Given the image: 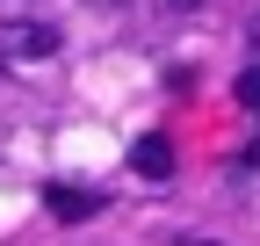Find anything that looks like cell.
Returning a JSON list of instances; mask_svg holds the SVG:
<instances>
[{"label": "cell", "mask_w": 260, "mask_h": 246, "mask_svg": "<svg viewBox=\"0 0 260 246\" xmlns=\"http://www.w3.org/2000/svg\"><path fill=\"white\" fill-rule=\"evenodd\" d=\"M0 51H8V58H51V51H58V29L8 15V22H0Z\"/></svg>", "instance_id": "1"}, {"label": "cell", "mask_w": 260, "mask_h": 246, "mask_svg": "<svg viewBox=\"0 0 260 246\" xmlns=\"http://www.w3.org/2000/svg\"><path fill=\"white\" fill-rule=\"evenodd\" d=\"M130 167H138L145 181H167V174H174V138H167V131H145L138 145H130Z\"/></svg>", "instance_id": "2"}, {"label": "cell", "mask_w": 260, "mask_h": 246, "mask_svg": "<svg viewBox=\"0 0 260 246\" xmlns=\"http://www.w3.org/2000/svg\"><path fill=\"white\" fill-rule=\"evenodd\" d=\"M94 210H102V196H94V189H65V181L51 189V218H65V225H80V218H94Z\"/></svg>", "instance_id": "3"}, {"label": "cell", "mask_w": 260, "mask_h": 246, "mask_svg": "<svg viewBox=\"0 0 260 246\" xmlns=\"http://www.w3.org/2000/svg\"><path fill=\"white\" fill-rule=\"evenodd\" d=\"M239 102H246V109H260V66H253V73H239Z\"/></svg>", "instance_id": "4"}, {"label": "cell", "mask_w": 260, "mask_h": 246, "mask_svg": "<svg viewBox=\"0 0 260 246\" xmlns=\"http://www.w3.org/2000/svg\"><path fill=\"white\" fill-rule=\"evenodd\" d=\"M159 8H167V15H188V8H203V0H159Z\"/></svg>", "instance_id": "5"}, {"label": "cell", "mask_w": 260, "mask_h": 246, "mask_svg": "<svg viewBox=\"0 0 260 246\" xmlns=\"http://www.w3.org/2000/svg\"><path fill=\"white\" fill-rule=\"evenodd\" d=\"M181 246H210V239H181Z\"/></svg>", "instance_id": "6"}]
</instances>
